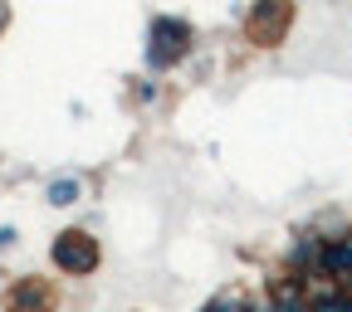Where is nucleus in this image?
<instances>
[{
    "instance_id": "f257e3e1",
    "label": "nucleus",
    "mask_w": 352,
    "mask_h": 312,
    "mask_svg": "<svg viewBox=\"0 0 352 312\" xmlns=\"http://www.w3.org/2000/svg\"><path fill=\"white\" fill-rule=\"evenodd\" d=\"M147 39H152V49H147L152 69H166V64H176V59L186 54V44H191V25H186V20H171V15H157Z\"/></svg>"
},
{
    "instance_id": "f03ea898",
    "label": "nucleus",
    "mask_w": 352,
    "mask_h": 312,
    "mask_svg": "<svg viewBox=\"0 0 352 312\" xmlns=\"http://www.w3.org/2000/svg\"><path fill=\"white\" fill-rule=\"evenodd\" d=\"M54 263L64 274H94L98 269V244L94 235H83V230H64L54 239Z\"/></svg>"
},
{
    "instance_id": "7ed1b4c3",
    "label": "nucleus",
    "mask_w": 352,
    "mask_h": 312,
    "mask_svg": "<svg viewBox=\"0 0 352 312\" xmlns=\"http://www.w3.org/2000/svg\"><path fill=\"white\" fill-rule=\"evenodd\" d=\"M289 20H294L289 5H259V10L250 15V34H254V44H279L284 29H289Z\"/></svg>"
},
{
    "instance_id": "20e7f679",
    "label": "nucleus",
    "mask_w": 352,
    "mask_h": 312,
    "mask_svg": "<svg viewBox=\"0 0 352 312\" xmlns=\"http://www.w3.org/2000/svg\"><path fill=\"white\" fill-rule=\"evenodd\" d=\"M6 307H10V312H50V307H54V293L44 288V283H34V278H20V283L10 288Z\"/></svg>"
},
{
    "instance_id": "39448f33",
    "label": "nucleus",
    "mask_w": 352,
    "mask_h": 312,
    "mask_svg": "<svg viewBox=\"0 0 352 312\" xmlns=\"http://www.w3.org/2000/svg\"><path fill=\"white\" fill-rule=\"evenodd\" d=\"M270 302H274V312H318V307L303 302V283H298V278H284V283L274 288Z\"/></svg>"
},
{
    "instance_id": "423d86ee",
    "label": "nucleus",
    "mask_w": 352,
    "mask_h": 312,
    "mask_svg": "<svg viewBox=\"0 0 352 312\" xmlns=\"http://www.w3.org/2000/svg\"><path fill=\"white\" fill-rule=\"evenodd\" d=\"M323 269H328L333 278H342V274H352V239H347V244H333V249L323 254Z\"/></svg>"
},
{
    "instance_id": "0eeeda50",
    "label": "nucleus",
    "mask_w": 352,
    "mask_h": 312,
    "mask_svg": "<svg viewBox=\"0 0 352 312\" xmlns=\"http://www.w3.org/2000/svg\"><path fill=\"white\" fill-rule=\"evenodd\" d=\"M50 200H54V205L78 200V181H54V186H50Z\"/></svg>"
},
{
    "instance_id": "6e6552de",
    "label": "nucleus",
    "mask_w": 352,
    "mask_h": 312,
    "mask_svg": "<svg viewBox=\"0 0 352 312\" xmlns=\"http://www.w3.org/2000/svg\"><path fill=\"white\" fill-rule=\"evenodd\" d=\"M318 312H352V298H347V293H328V298L318 302Z\"/></svg>"
},
{
    "instance_id": "1a4fd4ad",
    "label": "nucleus",
    "mask_w": 352,
    "mask_h": 312,
    "mask_svg": "<svg viewBox=\"0 0 352 312\" xmlns=\"http://www.w3.org/2000/svg\"><path fill=\"white\" fill-rule=\"evenodd\" d=\"M210 312H240V298H220V302H215Z\"/></svg>"
},
{
    "instance_id": "9d476101",
    "label": "nucleus",
    "mask_w": 352,
    "mask_h": 312,
    "mask_svg": "<svg viewBox=\"0 0 352 312\" xmlns=\"http://www.w3.org/2000/svg\"><path fill=\"white\" fill-rule=\"evenodd\" d=\"M6 20H10V10H6V5H0V29H6Z\"/></svg>"
}]
</instances>
